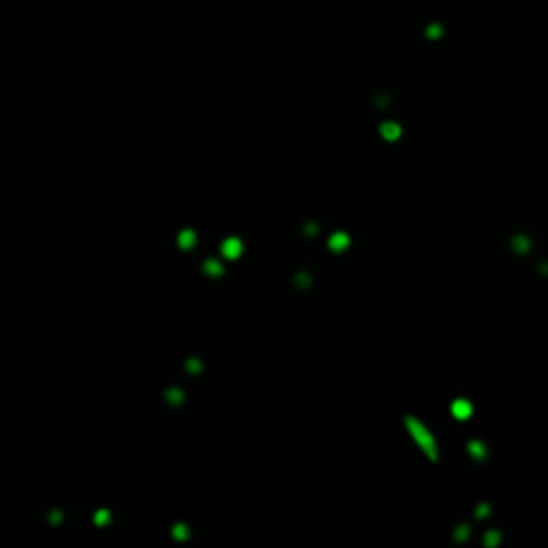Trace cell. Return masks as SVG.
Segmentation results:
<instances>
[{
  "label": "cell",
  "mask_w": 548,
  "mask_h": 548,
  "mask_svg": "<svg viewBox=\"0 0 548 548\" xmlns=\"http://www.w3.org/2000/svg\"><path fill=\"white\" fill-rule=\"evenodd\" d=\"M405 424H407V431H409V435L413 439H416V443L420 445V450L424 454L428 456V460H437L439 458V452H437V443H435V437L431 433H428V428L424 426V424L418 420V418H411L407 416L405 418Z\"/></svg>",
  "instance_id": "cell-1"
},
{
  "label": "cell",
  "mask_w": 548,
  "mask_h": 548,
  "mask_svg": "<svg viewBox=\"0 0 548 548\" xmlns=\"http://www.w3.org/2000/svg\"><path fill=\"white\" fill-rule=\"evenodd\" d=\"M471 413H474V407H471L469 401L465 399H458L452 402V416L458 418V420H467V418H471Z\"/></svg>",
  "instance_id": "cell-2"
},
{
  "label": "cell",
  "mask_w": 548,
  "mask_h": 548,
  "mask_svg": "<svg viewBox=\"0 0 548 548\" xmlns=\"http://www.w3.org/2000/svg\"><path fill=\"white\" fill-rule=\"evenodd\" d=\"M469 452H471V456H474V458L484 460L486 448H484V443H480V441H471V443H469Z\"/></svg>",
  "instance_id": "cell-3"
},
{
  "label": "cell",
  "mask_w": 548,
  "mask_h": 548,
  "mask_svg": "<svg viewBox=\"0 0 548 548\" xmlns=\"http://www.w3.org/2000/svg\"><path fill=\"white\" fill-rule=\"evenodd\" d=\"M171 535H174L176 540H186V538H189V527H186V525H182V523H178L174 529H171Z\"/></svg>",
  "instance_id": "cell-4"
},
{
  "label": "cell",
  "mask_w": 548,
  "mask_h": 548,
  "mask_svg": "<svg viewBox=\"0 0 548 548\" xmlns=\"http://www.w3.org/2000/svg\"><path fill=\"white\" fill-rule=\"evenodd\" d=\"M499 533L497 531H488V533L484 535V544L488 546V548H497V544H499Z\"/></svg>",
  "instance_id": "cell-5"
},
{
  "label": "cell",
  "mask_w": 548,
  "mask_h": 548,
  "mask_svg": "<svg viewBox=\"0 0 548 548\" xmlns=\"http://www.w3.org/2000/svg\"><path fill=\"white\" fill-rule=\"evenodd\" d=\"M167 399H169V402L178 405V402H182V399H184V396H182L180 390H169V392H167Z\"/></svg>",
  "instance_id": "cell-6"
},
{
  "label": "cell",
  "mask_w": 548,
  "mask_h": 548,
  "mask_svg": "<svg viewBox=\"0 0 548 548\" xmlns=\"http://www.w3.org/2000/svg\"><path fill=\"white\" fill-rule=\"evenodd\" d=\"M107 520H110V512H96V525H105Z\"/></svg>",
  "instance_id": "cell-7"
},
{
  "label": "cell",
  "mask_w": 548,
  "mask_h": 548,
  "mask_svg": "<svg viewBox=\"0 0 548 548\" xmlns=\"http://www.w3.org/2000/svg\"><path fill=\"white\" fill-rule=\"evenodd\" d=\"M467 535H469V527H467V525H465V527L456 529V540H465Z\"/></svg>",
  "instance_id": "cell-8"
},
{
  "label": "cell",
  "mask_w": 548,
  "mask_h": 548,
  "mask_svg": "<svg viewBox=\"0 0 548 548\" xmlns=\"http://www.w3.org/2000/svg\"><path fill=\"white\" fill-rule=\"evenodd\" d=\"M477 516H488V506H480V508H477Z\"/></svg>",
  "instance_id": "cell-9"
}]
</instances>
